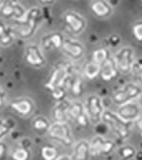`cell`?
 <instances>
[{"label":"cell","mask_w":142,"mask_h":160,"mask_svg":"<svg viewBox=\"0 0 142 160\" xmlns=\"http://www.w3.org/2000/svg\"><path fill=\"white\" fill-rule=\"evenodd\" d=\"M55 160H73L69 155H61V156H58Z\"/></svg>","instance_id":"74e56055"},{"label":"cell","mask_w":142,"mask_h":160,"mask_svg":"<svg viewBox=\"0 0 142 160\" xmlns=\"http://www.w3.org/2000/svg\"><path fill=\"white\" fill-rule=\"evenodd\" d=\"M64 87L66 89H69L73 95L77 96L80 95L83 91V81L79 75L76 73L74 70L69 74V76L65 82Z\"/></svg>","instance_id":"ffe728a7"},{"label":"cell","mask_w":142,"mask_h":160,"mask_svg":"<svg viewBox=\"0 0 142 160\" xmlns=\"http://www.w3.org/2000/svg\"><path fill=\"white\" fill-rule=\"evenodd\" d=\"M118 116L127 123L136 122L142 116V109L137 102H128L120 105L116 111Z\"/></svg>","instance_id":"8fae6325"},{"label":"cell","mask_w":142,"mask_h":160,"mask_svg":"<svg viewBox=\"0 0 142 160\" xmlns=\"http://www.w3.org/2000/svg\"><path fill=\"white\" fill-rule=\"evenodd\" d=\"M90 156L89 141L81 139L73 145V151L71 155V158L73 160H89Z\"/></svg>","instance_id":"d6986e66"},{"label":"cell","mask_w":142,"mask_h":160,"mask_svg":"<svg viewBox=\"0 0 142 160\" xmlns=\"http://www.w3.org/2000/svg\"><path fill=\"white\" fill-rule=\"evenodd\" d=\"M90 9L95 16L100 18L109 17L113 12V7L108 0H92L90 3Z\"/></svg>","instance_id":"2e32d148"},{"label":"cell","mask_w":142,"mask_h":160,"mask_svg":"<svg viewBox=\"0 0 142 160\" xmlns=\"http://www.w3.org/2000/svg\"><path fill=\"white\" fill-rule=\"evenodd\" d=\"M113 59L118 70L122 74H129L132 72V67L135 62L134 50L130 46H124L114 54Z\"/></svg>","instance_id":"5b68a950"},{"label":"cell","mask_w":142,"mask_h":160,"mask_svg":"<svg viewBox=\"0 0 142 160\" xmlns=\"http://www.w3.org/2000/svg\"><path fill=\"white\" fill-rule=\"evenodd\" d=\"M140 2H141V3H142V0H140Z\"/></svg>","instance_id":"b9f144b4"},{"label":"cell","mask_w":142,"mask_h":160,"mask_svg":"<svg viewBox=\"0 0 142 160\" xmlns=\"http://www.w3.org/2000/svg\"><path fill=\"white\" fill-rule=\"evenodd\" d=\"M9 107L14 112L20 115V116L27 117L34 111L35 104L28 97H19L16 99H13L9 103Z\"/></svg>","instance_id":"5bb4252c"},{"label":"cell","mask_w":142,"mask_h":160,"mask_svg":"<svg viewBox=\"0 0 142 160\" xmlns=\"http://www.w3.org/2000/svg\"><path fill=\"white\" fill-rule=\"evenodd\" d=\"M119 70L116 66V63L113 59V56H111L107 61L101 65L100 69V77L104 81H112L115 78L118 77Z\"/></svg>","instance_id":"ac0fdd59"},{"label":"cell","mask_w":142,"mask_h":160,"mask_svg":"<svg viewBox=\"0 0 142 160\" xmlns=\"http://www.w3.org/2000/svg\"><path fill=\"white\" fill-rule=\"evenodd\" d=\"M73 71L71 65H66V64H59L55 67L50 77L47 80V82L45 83V88L48 91L52 92L54 89L59 88V87H64L65 82L69 76V74Z\"/></svg>","instance_id":"277c9868"},{"label":"cell","mask_w":142,"mask_h":160,"mask_svg":"<svg viewBox=\"0 0 142 160\" xmlns=\"http://www.w3.org/2000/svg\"><path fill=\"white\" fill-rule=\"evenodd\" d=\"M135 160H142V151H137L135 154Z\"/></svg>","instance_id":"f35d334b"},{"label":"cell","mask_w":142,"mask_h":160,"mask_svg":"<svg viewBox=\"0 0 142 160\" xmlns=\"http://www.w3.org/2000/svg\"><path fill=\"white\" fill-rule=\"evenodd\" d=\"M137 103L139 104V106L141 107V109H142V94L140 95V96L138 97V99H137Z\"/></svg>","instance_id":"ab89813d"},{"label":"cell","mask_w":142,"mask_h":160,"mask_svg":"<svg viewBox=\"0 0 142 160\" xmlns=\"http://www.w3.org/2000/svg\"><path fill=\"white\" fill-rule=\"evenodd\" d=\"M15 122L11 118L7 119H0V141L10 134V132L13 131V128L15 127Z\"/></svg>","instance_id":"d4e9b609"},{"label":"cell","mask_w":142,"mask_h":160,"mask_svg":"<svg viewBox=\"0 0 142 160\" xmlns=\"http://www.w3.org/2000/svg\"><path fill=\"white\" fill-rule=\"evenodd\" d=\"M100 69H101L100 65L91 61L87 64H85L84 69H83V74L87 79L92 80L100 75Z\"/></svg>","instance_id":"484cf974"},{"label":"cell","mask_w":142,"mask_h":160,"mask_svg":"<svg viewBox=\"0 0 142 160\" xmlns=\"http://www.w3.org/2000/svg\"><path fill=\"white\" fill-rule=\"evenodd\" d=\"M41 156L44 160H55L58 157V151L51 145H45L41 148Z\"/></svg>","instance_id":"f1b7e54d"},{"label":"cell","mask_w":142,"mask_h":160,"mask_svg":"<svg viewBox=\"0 0 142 160\" xmlns=\"http://www.w3.org/2000/svg\"><path fill=\"white\" fill-rule=\"evenodd\" d=\"M85 113L84 109V103L78 100H73L70 101L69 108H68V119L72 120V121H76L80 116Z\"/></svg>","instance_id":"7402d4cb"},{"label":"cell","mask_w":142,"mask_h":160,"mask_svg":"<svg viewBox=\"0 0 142 160\" xmlns=\"http://www.w3.org/2000/svg\"><path fill=\"white\" fill-rule=\"evenodd\" d=\"M135 124H136V128L138 129V131L140 133V136L142 137V116L135 122Z\"/></svg>","instance_id":"e575fe53"},{"label":"cell","mask_w":142,"mask_h":160,"mask_svg":"<svg viewBox=\"0 0 142 160\" xmlns=\"http://www.w3.org/2000/svg\"><path fill=\"white\" fill-rule=\"evenodd\" d=\"M111 57L110 51L108 48H98L93 51L92 53V62L98 64V65H102L104 62H106L107 60Z\"/></svg>","instance_id":"cb8c5ba5"},{"label":"cell","mask_w":142,"mask_h":160,"mask_svg":"<svg viewBox=\"0 0 142 160\" xmlns=\"http://www.w3.org/2000/svg\"><path fill=\"white\" fill-rule=\"evenodd\" d=\"M104 125L110 130L116 138L124 140L130 135V123L125 122L121 119L117 113L110 111V110H105L102 115V120Z\"/></svg>","instance_id":"7a4b0ae2"},{"label":"cell","mask_w":142,"mask_h":160,"mask_svg":"<svg viewBox=\"0 0 142 160\" xmlns=\"http://www.w3.org/2000/svg\"><path fill=\"white\" fill-rule=\"evenodd\" d=\"M132 34L138 42H142V20L134 23L132 26Z\"/></svg>","instance_id":"4dcf8cb0"},{"label":"cell","mask_w":142,"mask_h":160,"mask_svg":"<svg viewBox=\"0 0 142 160\" xmlns=\"http://www.w3.org/2000/svg\"><path fill=\"white\" fill-rule=\"evenodd\" d=\"M141 94L142 87L139 84L128 82L115 90L111 95V100L114 104L120 106V105L132 102L135 99H138Z\"/></svg>","instance_id":"3957f363"},{"label":"cell","mask_w":142,"mask_h":160,"mask_svg":"<svg viewBox=\"0 0 142 160\" xmlns=\"http://www.w3.org/2000/svg\"><path fill=\"white\" fill-rule=\"evenodd\" d=\"M5 1V0H0V7H1V5L3 4V2Z\"/></svg>","instance_id":"60d3db41"},{"label":"cell","mask_w":142,"mask_h":160,"mask_svg":"<svg viewBox=\"0 0 142 160\" xmlns=\"http://www.w3.org/2000/svg\"><path fill=\"white\" fill-rule=\"evenodd\" d=\"M42 20V10L38 7H32L27 10L22 20H14V24L11 25V27L15 36L17 35L22 39H29L36 33Z\"/></svg>","instance_id":"6da1fadb"},{"label":"cell","mask_w":142,"mask_h":160,"mask_svg":"<svg viewBox=\"0 0 142 160\" xmlns=\"http://www.w3.org/2000/svg\"><path fill=\"white\" fill-rule=\"evenodd\" d=\"M15 38V34L11 25L6 24L0 20V45L2 46H10Z\"/></svg>","instance_id":"44dd1931"},{"label":"cell","mask_w":142,"mask_h":160,"mask_svg":"<svg viewBox=\"0 0 142 160\" xmlns=\"http://www.w3.org/2000/svg\"><path fill=\"white\" fill-rule=\"evenodd\" d=\"M70 101L64 99L62 101H58L52 108V118L54 122L67 123L68 119V108Z\"/></svg>","instance_id":"e0dca14e"},{"label":"cell","mask_w":142,"mask_h":160,"mask_svg":"<svg viewBox=\"0 0 142 160\" xmlns=\"http://www.w3.org/2000/svg\"><path fill=\"white\" fill-rule=\"evenodd\" d=\"M85 113L91 123L98 124L102 120V115L105 111L102 99L98 95H90L84 103Z\"/></svg>","instance_id":"8992f818"},{"label":"cell","mask_w":142,"mask_h":160,"mask_svg":"<svg viewBox=\"0 0 142 160\" xmlns=\"http://www.w3.org/2000/svg\"><path fill=\"white\" fill-rule=\"evenodd\" d=\"M11 157L13 160H30L31 152L26 146H19L12 150Z\"/></svg>","instance_id":"4316f807"},{"label":"cell","mask_w":142,"mask_h":160,"mask_svg":"<svg viewBox=\"0 0 142 160\" xmlns=\"http://www.w3.org/2000/svg\"><path fill=\"white\" fill-rule=\"evenodd\" d=\"M38 1L42 5H44V6H48V5L53 4L55 1H56V0H38Z\"/></svg>","instance_id":"d590c367"},{"label":"cell","mask_w":142,"mask_h":160,"mask_svg":"<svg viewBox=\"0 0 142 160\" xmlns=\"http://www.w3.org/2000/svg\"><path fill=\"white\" fill-rule=\"evenodd\" d=\"M51 93V96L56 100V101H62V100L66 99V94H67V89L65 87H59V88H56L54 89Z\"/></svg>","instance_id":"f546056e"},{"label":"cell","mask_w":142,"mask_h":160,"mask_svg":"<svg viewBox=\"0 0 142 160\" xmlns=\"http://www.w3.org/2000/svg\"><path fill=\"white\" fill-rule=\"evenodd\" d=\"M24 57L26 62L35 68H41L46 64V58H45L42 49L37 44H28L25 48Z\"/></svg>","instance_id":"7c38bea8"},{"label":"cell","mask_w":142,"mask_h":160,"mask_svg":"<svg viewBox=\"0 0 142 160\" xmlns=\"http://www.w3.org/2000/svg\"><path fill=\"white\" fill-rule=\"evenodd\" d=\"M5 102H6V95H5L3 88L0 86V108H2L4 106Z\"/></svg>","instance_id":"836d02e7"},{"label":"cell","mask_w":142,"mask_h":160,"mask_svg":"<svg viewBox=\"0 0 142 160\" xmlns=\"http://www.w3.org/2000/svg\"><path fill=\"white\" fill-rule=\"evenodd\" d=\"M62 21L65 28L70 33L74 35H79L86 28V20L82 15L75 11H66L62 15Z\"/></svg>","instance_id":"9c48e42d"},{"label":"cell","mask_w":142,"mask_h":160,"mask_svg":"<svg viewBox=\"0 0 142 160\" xmlns=\"http://www.w3.org/2000/svg\"><path fill=\"white\" fill-rule=\"evenodd\" d=\"M136 75V77H137V80H138V82L142 85V67L138 70L137 72H135L134 73Z\"/></svg>","instance_id":"8d00e7d4"},{"label":"cell","mask_w":142,"mask_h":160,"mask_svg":"<svg viewBox=\"0 0 142 160\" xmlns=\"http://www.w3.org/2000/svg\"><path fill=\"white\" fill-rule=\"evenodd\" d=\"M64 40L65 38L61 32H50L45 34L41 38V47L46 51H51L53 49H61Z\"/></svg>","instance_id":"9a60e30c"},{"label":"cell","mask_w":142,"mask_h":160,"mask_svg":"<svg viewBox=\"0 0 142 160\" xmlns=\"http://www.w3.org/2000/svg\"><path fill=\"white\" fill-rule=\"evenodd\" d=\"M137 152V150H136L132 145H122V146H120L118 148V154L119 156L124 159V160H128V159H131V158H134L135 157V154Z\"/></svg>","instance_id":"83f0119b"},{"label":"cell","mask_w":142,"mask_h":160,"mask_svg":"<svg viewBox=\"0 0 142 160\" xmlns=\"http://www.w3.org/2000/svg\"><path fill=\"white\" fill-rule=\"evenodd\" d=\"M47 133L50 138L59 142L60 144L64 145V146L68 147L72 145L73 138L68 123L54 122L51 124Z\"/></svg>","instance_id":"52a82bcc"},{"label":"cell","mask_w":142,"mask_h":160,"mask_svg":"<svg viewBox=\"0 0 142 160\" xmlns=\"http://www.w3.org/2000/svg\"><path fill=\"white\" fill-rule=\"evenodd\" d=\"M27 10H25L18 0H5L0 7V14L5 18H13L15 21L22 20Z\"/></svg>","instance_id":"30bf717a"},{"label":"cell","mask_w":142,"mask_h":160,"mask_svg":"<svg viewBox=\"0 0 142 160\" xmlns=\"http://www.w3.org/2000/svg\"><path fill=\"white\" fill-rule=\"evenodd\" d=\"M50 126H51V123L49 122V120L46 117L42 116V115H39V116L35 117L32 121V128L35 131L40 133L48 132Z\"/></svg>","instance_id":"603a6c76"},{"label":"cell","mask_w":142,"mask_h":160,"mask_svg":"<svg viewBox=\"0 0 142 160\" xmlns=\"http://www.w3.org/2000/svg\"><path fill=\"white\" fill-rule=\"evenodd\" d=\"M90 144V154L92 156H107L111 154L116 147L113 140L98 135L92 138Z\"/></svg>","instance_id":"ba28073f"},{"label":"cell","mask_w":142,"mask_h":160,"mask_svg":"<svg viewBox=\"0 0 142 160\" xmlns=\"http://www.w3.org/2000/svg\"><path fill=\"white\" fill-rule=\"evenodd\" d=\"M61 51L66 57L71 60H79L85 53L84 45L74 39H65L61 47Z\"/></svg>","instance_id":"4fadbf2b"},{"label":"cell","mask_w":142,"mask_h":160,"mask_svg":"<svg viewBox=\"0 0 142 160\" xmlns=\"http://www.w3.org/2000/svg\"><path fill=\"white\" fill-rule=\"evenodd\" d=\"M105 43L108 45L109 47H112L115 48L117 47L118 45L121 43V37L117 34H112V35H109V36L105 39Z\"/></svg>","instance_id":"1f68e13d"},{"label":"cell","mask_w":142,"mask_h":160,"mask_svg":"<svg viewBox=\"0 0 142 160\" xmlns=\"http://www.w3.org/2000/svg\"><path fill=\"white\" fill-rule=\"evenodd\" d=\"M8 154V146L6 143L3 141H0V160H4L7 157Z\"/></svg>","instance_id":"d6a6232c"}]
</instances>
